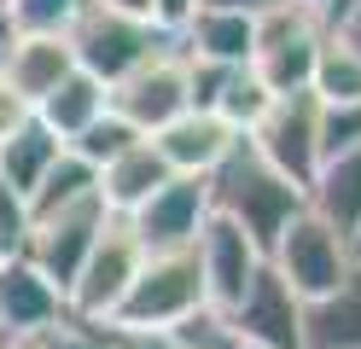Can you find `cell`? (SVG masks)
Listing matches in <instances>:
<instances>
[{"instance_id":"obj_13","label":"cell","mask_w":361,"mask_h":349,"mask_svg":"<svg viewBox=\"0 0 361 349\" xmlns=\"http://www.w3.org/2000/svg\"><path fill=\"white\" fill-rule=\"evenodd\" d=\"M233 128L221 123L216 111H180L175 123H164L152 134V146L164 152V163H169V175H192V180H204L221 157L233 152Z\"/></svg>"},{"instance_id":"obj_1","label":"cell","mask_w":361,"mask_h":349,"mask_svg":"<svg viewBox=\"0 0 361 349\" xmlns=\"http://www.w3.org/2000/svg\"><path fill=\"white\" fill-rule=\"evenodd\" d=\"M204 192H210V216L233 221L262 256H268V245L286 233L291 216H303V186H291L286 175L268 169L245 134L233 140V152L204 175Z\"/></svg>"},{"instance_id":"obj_45","label":"cell","mask_w":361,"mask_h":349,"mask_svg":"<svg viewBox=\"0 0 361 349\" xmlns=\"http://www.w3.org/2000/svg\"><path fill=\"white\" fill-rule=\"evenodd\" d=\"M105 349H111V343H105Z\"/></svg>"},{"instance_id":"obj_41","label":"cell","mask_w":361,"mask_h":349,"mask_svg":"<svg viewBox=\"0 0 361 349\" xmlns=\"http://www.w3.org/2000/svg\"><path fill=\"white\" fill-rule=\"evenodd\" d=\"M6 12H12V0H0V18H6Z\"/></svg>"},{"instance_id":"obj_36","label":"cell","mask_w":361,"mask_h":349,"mask_svg":"<svg viewBox=\"0 0 361 349\" xmlns=\"http://www.w3.org/2000/svg\"><path fill=\"white\" fill-rule=\"evenodd\" d=\"M99 6H111V12H128V18H146V23H152V0H99Z\"/></svg>"},{"instance_id":"obj_35","label":"cell","mask_w":361,"mask_h":349,"mask_svg":"<svg viewBox=\"0 0 361 349\" xmlns=\"http://www.w3.org/2000/svg\"><path fill=\"white\" fill-rule=\"evenodd\" d=\"M204 12H239V18H262L274 0H198Z\"/></svg>"},{"instance_id":"obj_14","label":"cell","mask_w":361,"mask_h":349,"mask_svg":"<svg viewBox=\"0 0 361 349\" xmlns=\"http://www.w3.org/2000/svg\"><path fill=\"white\" fill-rule=\"evenodd\" d=\"M71 70H76V59H71V41L64 35H18L6 64H0V76H6V87L18 99H30V111H35Z\"/></svg>"},{"instance_id":"obj_38","label":"cell","mask_w":361,"mask_h":349,"mask_svg":"<svg viewBox=\"0 0 361 349\" xmlns=\"http://www.w3.org/2000/svg\"><path fill=\"white\" fill-rule=\"evenodd\" d=\"M350 256H355V262H361V227L350 233Z\"/></svg>"},{"instance_id":"obj_28","label":"cell","mask_w":361,"mask_h":349,"mask_svg":"<svg viewBox=\"0 0 361 349\" xmlns=\"http://www.w3.org/2000/svg\"><path fill=\"white\" fill-rule=\"evenodd\" d=\"M361 146V105H321V157Z\"/></svg>"},{"instance_id":"obj_11","label":"cell","mask_w":361,"mask_h":349,"mask_svg":"<svg viewBox=\"0 0 361 349\" xmlns=\"http://www.w3.org/2000/svg\"><path fill=\"white\" fill-rule=\"evenodd\" d=\"M192 256H198V279H204V302L210 309H233V302L245 297V286H251V279L262 274V262H268V256L221 216H210L204 227H198Z\"/></svg>"},{"instance_id":"obj_39","label":"cell","mask_w":361,"mask_h":349,"mask_svg":"<svg viewBox=\"0 0 361 349\" xmlns=\"http://www.w3.org/2000/svg\"><path fill=\"white\" fill-rule=\"evenodd\" d=\"M12 349H41V338H12Z\"/></svg>"},{"instance_id":"obj_6","label":"cell","mask_w":361,"mask_h":349,"mask_svg":"<svg viewBox=\"0 0 361 349\" xmlns=\"http://www.w3.org/2000/svg\"><path fill=\"white\" fill-rule=\"evenodd\" d=\"M257 146V157L291 186H309L321 169V99L303 93H274V105L257 116V128L245 134Z\"/></svg>"},{"instance_id":"obj_25","label":"cell","mask_w":361,"mask_h":349,"mask_svg":"<svg viewBox=\"0 0 361 349\" xmlns=\"http://www.w3.org/2000/svg\"><path fill=\"white\" fill-rule=\"evenodd\" d=\"M134 140H146V134H140V128H128L123 116L105 105V111H99V116H94V123H87V128H82V134H76V140H71L64 152H76L82 163H94V169H105V163H111V157H123V152L134 146Z\"/></svg>"},{"instance_id":"obj_37","label":"cell","mask_w":361,"mask_h":349,"mask_svg":"<svg viewBox=\"0 0 361 349\" xmlns=\"http://www.w3.org/2000/svg\"><path fill=\"white\" fill-rule=\"evenodd\" d=\"M12 41H18V30H12V18H0V64H6V53H12Z\"/></svg>"},{"instance_id":"obj_40","label":"cell","mask_w":361,"mask_h":349,"mask_svg":"<svg viewBox=\"0 0 361 349\" xmlns=\"http://www.w3.org/2000/svg\"><path fill=\"white\" fill-rule=\"evenodd\" d=\"M338 6H350V0H326V6H321V12H338Z\"/></svg>"},{"instance_id":"obj_42","label":"cell","mask_w":361,"mask_h":349,"mask_svg":"<svg viewBox=\"0 0 361 349\" xmlns=\"http://www.w3.org/2000/svg\"><path fill=\"white\" fill-rule=\"evenodd\" d=\"M0 349H12V338H6V332H0Z\"/></svg>"},{"instance_id":"obj_9","label":"cell","mask_w":361,"mask_h":349,"mask_svg":"<svg viewBox=\"0 0 361 349\" xmlns=\"http://www.w3.org/2000/svg\"><path fill=\"white\" fill-rule=\"evenodd\" d=\"M123 221L134 227V239H140L146 256L192 250L198 227L210 221V192H204V180H192V175H169V180L157 186V192H152L140 209H128Z\"/></svg>"},{"instance_id":"obj_22","label":"cell","mask_w":361,"mask_h":349,"mask_svg":"<svg viewBox=\"0 0 361 349\" xmlns=\"http://www.w3.org/2000/svg\"><path fill=\"white\" fill-rule=\"evenodd\" d=\"M326 35V30H321ZM321 35H298V41H268L251 53V70L268 93H303L309 87V70H314V53H321Z\"/></svg>"},{"instance_id":"obj_10","label":"cell","mask_w":361,"mask_h":349,"mask_svg":"<svg viewBox=\"0 0 361 349\" xmlns=\"http://www.w3.org/2000/svg\"><path fill=\"white\" fill-rule=\"evenodd\" d=\"M233 320V332L251 349H303V297H291V286L262 262V274L245 286L233 309H221Z\"/></svg>"},{"instance_id":"obj_2","label":"cell","mask_w":361,"mask_h":349,"mask_svg":"<svg viewBox=\"0 0 361 349\" xmlns=\"http://www.w3.org/2000/svg\"><path fill=\"white\" fill-rule=\"evenodd\" d=\"M64 41H71L76 70H87V76H99V82L111 87V82H123L134 64H146L152 53H164L175 35H164V30L146 23V18L111 12V6H99V0H82L76 18L64 23Z\"/></svg>"},{"instance_id":"obj_17","label":"cell","mask_w":361,"mask_h":349,"mask_svg":"<svg viewBox=\"0 0 361 349\" xmlns=\"http://www.w3.org/2000/svg\"><path fill=\"white\" fill-rule=\"evenodd\" d=\"M164 180H169L164 152H157L152 140H134L123 157H111L105 169H99V198H105L111 216H128V209H140Z\"/></svg>"},{"instance_id":"obj_15","label":"cell","mask_w":361,"mask_h":349,"mask_svg":"<svg viewBox=\"0 0 361 349\" xmlns=\"http://www.w3.org/2000/svg\"><path fill=\"white\" fill-rule=\"evenodd\" d=\"M303 209L321 216L332 233H344V239L361 227V146L338 152V157H321L314 180L303 186Z\"/></svg>"},{"instance_id":"obj_33","label":"cell","mask_w":361,"mask_h":349,"mask_svg":"<svg viewBox=\"0 0 361 349\" xmlns=\"http://www.w3.org/2000/svg\"><path fill=\"white\" fill-rule=\"evenodd\" d=\"M105 343L111 349H175L169 332H128V326H105Z\"/></svg>"},{"instance_id":"obj_18","label":"cell","mask_w":361,"mask_h":349,"mask_svg":"<svg viewBox=\"0 0 361 349\" xmlns=\"http://www.w3.org/2000/svg\"><path fill=\"white\" fill-rule=\"evenodd\" d=\"M175 41H180L187 59H204V64H251L257 30H251V18H239V12H204L198 6Z\"/></svg>"},{"instance_id":"obj_29","label":"cell","mask_w":361,"mask_h":349,"mask_svg":"<svg viewBox=\"0 0 361 349\" xmlns=\"http://www.w3.org/2000/svg\"><path fill=\"white\" fill-rule=\"evenodd\" d=\"M41 349H105V326H87V320H71L64 314L59 326H47V332H35Z\"/></svg>"},{"instance_id":"obj_27","label":"cell","mask_w":361,"mask_h":349,"mask_svg":"<svg viewBox=\"0 0 361 349\" xmlns=\"http://www.w3.org/2000/svg\"><path fill=\"white\" fill-rule=\"evenodd\" d=\"M82 0H12V30L18 35H64V23L76 18Z\"/></svg>"},{"instance_id":"obj_7","label":"cell","mask_w":361,"mask_h":349,"mask_svg":"<svg viewBox=\"0 0 361 349\" xmlns=\"http://www.w3.org/2000/svg\"><path fill=\"white\" fill-rule=\"evenodd\" d=\"M105 105L117 111L128 128H140L146 140L164 123H175L180 111H192V99H187V53H180V41H169L164 53H152L146 64H134L123 82H111L105 87Z\"/></svg>"},{"instance_id":"obj_20","label":"cell","mask_w":361,"mask_h":349,"mask_svg":"<svg viewBox=\"0 0 361 349\" xmlns=\"http://www.w3.org/2000/svg\"><path fill=\"white\" fill-rule=\"evenodd\" d=\"M99 111H105V82L87 76V70H71V76H64V82L47 93V99L35 105V116L64 140V146H71V140H76L87 123H94Z\"/></svg>"},{"instance_id":"obj_44","label":"cell","mask_w":361,"mask_h":349,"mask_svg":"<svg viewBox=\"0 0 361 349\" xmlns=\"http://www.w3.org/2000/svg\"><path fill=\"white\" fill-rule=\"evenodd\" d=\"M0 256H6V245H0Z\"/></svg>"},{"instance_id":"obj_8","label":"cell","mask_w":361,"mask_h":349,"mask_svg":"<svg viewBox=\"0 0 361 349\" xmlns=\"http://www.w3.org/2000/svg\"><path fill=\"white\" fill-rule=\"evenodd\" d=\"M105 221H111L105 198H87V204H76V209H59V216H47V221H30V233H24V245H18V256H24L30 268H41L59 291H71V279H76V268H82V256L94 250V239H99V227H105Z\"/></svg>"},{"instance_id":"obj_19","label":"cell","mask_w":361,"mask_h":349,"mask_svg":"<svg viewBox=\"0 0 361 349\" xmlns=\"http://www.w3.org/2000/svg\"><path fill=\"white\" fill-rule=\"evenodd\" d=\"M64 152V140L41 123V116H30L24 128H12L6 140H0V180L12 186V192H35V180L53 169V157Z\"/></svg>"},{"instance_id":"obj_34","label":"cell","mask_w":361,"mask_h":349,"mask_svg":"<svg viewBox=\"0 0 361 349\" xmlns=\"http://www.w3.org/2000/svg\"><path fill=\"white\" fill-rule=\"evenodd\" d=\"M30 116H35V111H30V99H18V93L6 87V76H0V140H6L12 128H24Z\"/></svg>"},{"instance_id":"obj_4","label":"cell","mask_w":361,"mask_h":349,"mask_svg":"<svg viewBox=\"0 0 361 349\" xmlns=\"http://www.w3.org/2000/svg\"><path fill=\"white\" fill-rule=\"evenodd\" d=\"M268 268L291 286V297L309 302V297H326L332 286H344L350 268H355V256H350L344 233H332L321 216L303 209V216H291L286 233L268 245Z\"/></svg>"},{"instance_id":"obj_3","label":"cell","mask_w":361,"mask_h":349,"mask_svg":"<svg viewBox=\"0 0 361 349\" xmlns=\"http://www.w3.org/2000/svg\"><path fill=\"white\" fill-rule=\"evenodd\" d=\"M192 309H204V279H198V256L192 250H164L146 256L140 274L128 279L123 302L111 309L105 326H128V332H169Z\"/></svg>"},{"instance_id":"obj_12","label":"cell","mask_w":361,"mask_h":349,"mask_svg":"<svg viewBox=\"0 0 361 349\" xmlns=\"http://www.w3.org/2000/svg\"><path fill=\"white\" fill-rule=\"evenodd\" d=\"M64 314V291L53 286L41 268H30L18 250L0 256V332L6 338H35L47 332V326H59Z\"/></svg>"},{"instance_id":"obj_24","label":"cell","mask_w":361,"mask_h":349,"mask_svg":"<svg viewBox=\"0 0 361 349\" xmlns=\"http://www.w3.org/2000/svg\"><path fill=\"white\" fill-rule=\"evenodd\" d=\"M268 105H274V93L257 82V70H251V64H239V70H228V82H221V93H216V105H210V111H216L233 134H251V128H257V116H262Z\"/></svg>"},{"instance_id":"obj_31","label":"cell","mask_w":361,"mask_h":349,"mask_svg":"<svg viewBox=\"0 0 361 349\" xmlns=\"http://www.w3.org/2000/svg\"><path fill=\"white\" fill-rule=\"evenodd\" d=\"M326 35H332L338 47H350V53L361 59V0H350V6L326 12Z\"/></svg>"},{"instance_id":"obj_26","label":"cell","mask_w":361,"mask_h":349,"mask_svg":"<svg viewBox=\"0 0 361 349\" xmlns=\"http://www.w3.org/2000/svg\"><path fill=\"white\" fill-rule=\"evenodd\" d=\"M169 338H175V349H251L239 332H233V320L221 314V309H192L180 326H169Z\"/></svg>"},{"instance_id":"obj_43","label":"cell","mask_w":361,"mask_h":349,"mask_svg":"<svg viewBox=\"0 0 361 349\" xmlns=\"http://www.w3.org/2000/svg\"><path fill=\"white\" fill-rule=\"evenodd\" d=\"M309 6H326V0H309Z\"/></svg>"},{"instance_id":"obj_16","label":"cell","mask_w":361,"mask_h":349,"mask_svg":"<svg viewBox=\"0 0 361 349\" xmlns=\"http://www.w3.org/2000/svg\"><path fill=\"white\" fill-rule=\"evenodd\" d=\"M303 349H361V262L344 286L303 302Z\"/></svg>"},{"instance_id":"obj_32","label":"cell","mask_w":361,"mask_h":349,"mask_svg":"<svg viewBox=\"0 0 361 349\" xmlns=\"http://www.w3.org/2000/svg\"><path fill=\"white\" fill-rule=\"evenodd\" d=\"M192 12H198V0H152V23H157L164 35H180Z\"/></svg>"},{"instance_id":"obj_21","label":"cell","mask_w":361,"mask_h":349,"mask_svg":"<svg viewBox=\"0 0 361 349\" xmlns=\"http://www.w3.org/2000/svg\"><path fill=\"white\" fill-rule=\"evenodd\" d=\"M87 198H99V169H94V163H82L76 152H59L53 169L35 180V192H30L24 204H30V221H47V216L76 209V204H87Z\"/></svg>"},{"instance_id":"obj_30","label":"cell","mask_w":361,"mask_h":349,"mask_svg":"<svg viewBox=\"0 0 361 349\" xmlns=\"http://www.w3.org/2000/svg\"><path fill=\"white\" fill-rule=\"evenodd\" d=\"M24 233H30V204H24V192H12V186L0 180V245L18 250Z\"/></svg>"},{"instance_id":"obj_5","label":"cell","mask_w":361,"mask_h":349,"mask_svg":"<svg viewBox=\"0 0 361 349\" xmlns=\"http://www.w3.org/2000/svg\"><path fill=\"white\" fill-rule=\"evenodd\" d=\"M140 262H146V250H140V239H134V227H128L123 216H111V221L99 227L94 250L82 256V268H76V279H71V291H64V309H71V320L105 326L111 309L123 302L128 279L140 274Z\"/></svg>"},{"instance_id":"obj_23","label":"cell","mask_w":361,"mask_h":349,"mask_svg":"<svg viewBox=\"0 0 361 349\" xmlns=\"http://www.w3.org/2000/svg\"><path fill=\"white\" fill-rule=\"evenodd\" d=\"M309 93L321 105H361V59L350 47H338L332 35H321V53L309 70Z\"/></svg>"}]
</instances>
